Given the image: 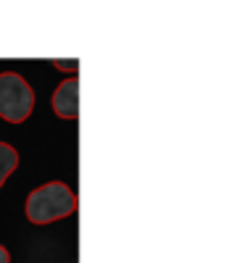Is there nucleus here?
Listing matches in <instances>:
<instances>
[{
	"label": "nucleus",
	"instance_id": "4",
	"mask_svg": "<svg viewBox=\"0 0 245 263\" xmlns=\"http://www.w3.org/2000/svg\"><path fill=\"white\" fill-rule=\"evenodd\" d=\"M19 166V153L16 147H11L8 142H0V187L6 184V179L16 171Z\"/></svg>",
	"mask_w": 245,
	"mask_h": 263
},
{
	"label": "nucleus",
	"instance_id": "5",
	"mask_svg": "<svg viewBox=\"0 0 245 263\" xmlns=\"http://www.w3.org/2000/svg\"><path fill=\"white\" fill-rule=\"evenodd\" d=\"M53 66H56V69H61V71H77V61L72 58V61H53Z\"/></svg>",
	"mask_w": 245,
	"mask_h": 263
},
{
	"label": "nucleus",
	"instance_id": "2",
	"mask_svg": "<svg viewBox=\"0 0 245 263\" xmlns=\"http://www.w3.org/2000/svg\"><path fill=\"white\" fill-rule=\"evenodd\" d=\"M34 111V90L16 71L0 74V119L8 124H24Z\"/></svg>",
	"mask_w": 245,
	"mask_h": 263
},
{
	"label": "nucleus",
	"instance_id": "6",
	"mask_svg": "<svg viewBox=\"0 0 245 263\" xmlns=\"http://www.w3.org/2000/svg\"><path fill=\"white\" fill-rule=\"evenodd\" d=\"M0 263H11V253L3 245H0Z\"/></svg>",
	"mask_w": 245,
	"mask_h": 263
},
{
	"label": "nucleus",
	"instance_id": "1",
	"mask_svg": "<svg viewBox=\"0 0 245 263\" xmlns=\"http://www.w3.org/2000/svg\"><path fill=\"white\" fill-rule=\"evenodd\" d=\"M27 218L32 224H53L58 218H66L77 211V195L63 182H48L29 192L27 197Z\"/></svg>",
	"mask_w": 245,
	"mask_h": 263
},
{
	"label": "nucleus",
	"instance_id": "3",
	"mask_svg": "<svg viewBox=\"0 0 245 263\" xmlns=\"http://www.w3.org/2000/svg\"><path fill=\"white\" fill-rule=\"evenodd\" d=\"M53 114L61 119H77L79 114V82L72 77L58 84L53 92Z\"/></svg>",
	"mask_w": 245,
	"mask_h": 263
}]
</instances>
